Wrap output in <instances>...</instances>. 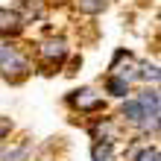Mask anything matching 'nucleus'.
I'll return each mask as SVG.
<instances>
[{
	"label": "nucleus",
	"mask_w": 161,
	"mask_h": 161,
	"mask_svg": "<svg viewBox=\"0 0 161 161\" xmlns=\"http://www.w3.org/2000/svg\"><path fill=\"white\" fill-rule=\"evenodd\" d=\"M35 64L24 53V47L18 41H0V76L9 85H21L32 76Z\"/></svg>",
	"instance_id": "nucleus-1"
},
{
	"label": "nucleus",
	"mask_w": 161,
	"mask_h": 161,
	"mask_svg": "<svg viewBox=\"0 0 161 161\" xmlns=\"http://www.w3.org/2000/svg\"><path fill=\"white\" fill-rule=\"evenodd\" d=\"M70 56V41L64 35H47L35 47V70L53 73L56 68H62Z\"/></svg>",
	"instance_id": "nucleus-2"
},
{
	"label": "nucleus",
	"mask_w": 161,
	"mask_h": 161,
	"mask_svg": "<svg viewBox=\"0 0 161 161\" xmlns=\"http://www.w3.org/2000/svg\"><path fill=\"white\" fill-rule=\"evenodd\" d=\"M64 106H68L73 114L91 117V114H103V111H106V97L85 85V88H73V91L64 94Z\"/></svg>",
	"instance_id": "nucleus-3"
},
{
	"label": "nucleus",
	"mask_w": 161,
	"mask_h": 161,
	"mask_svg": "<svg viewBox=\"0 0 161 161\" xmlns=\"http://www.w3.org/2000/svg\"><path fill=\"white\" fill-rule=\"evenodd\" d=\"M106 73H114V76L126 79L129 85L138 82V59H135V53L126 50V47H117L114 56H111V62H108V70Z\"/></svg>",
	"instance_id": "nucleus-4"
},
{
	"label": "nucleus",
	"mask_w": 161,
	"mask_h": 161,
	"mask_svg": "<svg viewBox=\"0 0 161 161\" xmlns=\"http://www.w3.org/2000/svg\"><path fill=\"white\" fill-rule=\"evenodd\" d=\"M85 129H88L91 141H117L120 132H123V123L117 117H97V114H91V120L85 123Z\"/></svg>",
	"instance_id": "nucleus-5"
},
{
	"label": "nucleus",
	"mask_w": 161,
	"mask_h": 161,
	"mask_svg": "<svg viewBox=\"0 0 161 161\" xmlns=\"http://www.w3.org/2000/svg\"><path fill=\"white\" fill-rule=\"evenodd\" d=\"M24 32H26V26L18 18V12L9 6H0V41H18Z\"/></svg>",
	"instance_id": "nucleus-6"
},
{
	"label": "nucleus",
	"mask_w": 161,
	"mask_h": 161,
	"mask_svg": "<svg viewBox=\"0 0 161 161\" xmlns=\"http://www.w3.org/2000/svg\"><path fill=\"white\" fill-rule=\"evenodd\" d=\"M12 9L24 21V26H32V24H38V21L47 18V0H18Z\"/></svg>",
	"instance_id": "nucleus-7"
},
{
	"label": "nucleus",
	"mask_w": 161,
	"mask_h": 161,
	"mask_svg": "<svg viewBox=\"0 0 161 161\" xmlns=\"http://www.w3.org/2000/svg\"><path fill=\"white\" fill-rule=\"evenodd\" d=\"M35 153V144L30 138L21 141H9V144H0V161H30Z\"/></svg>",
	"instance_id": "nucleus-8"
},
{
	"label": "nucleus",
	"mask_w": 161,
	"mask_h": 161,
	"mask_svg": "<svg viewBox=\"0 0 161 161\" xmlns=\"http://www.w3.org/2000/svg\"><path fill=\"white\" fill-rule=\"evenodd\" d=\"M147 114H144V108H141V103H138V97L135 94H129L126 100H120V111H117V120L123 123L126 129H135L141 120H144ZM161 117V114H158Z\"/></svg>",
	"instance_id": "nucleus-9"
},
{
	"label": "nucleus",
	"mask_w": 161,
	"mask_h": 161,
	"mask_svg": "<svg viewBox=\"0 0 161 161\" xmlns=\"http://www.w3.org/2000/svg\"><path fill=\"white\" fill-rule=\"evenodd\" d=\"M103 94H108L111 100H126L132 94V85L126 79L114 76V73H106V79H103Z\"/></svg>",
	"instance_id": "nucleus-10"
},
{
	"label": "nucleus",
	"mask_w": 161,
	"mask_h": 161,
	"mask_svg": "<svg viewBox=\"0 0 161 161\" xmlns=\"http://www.w3.org/2000/svg\"><path fill=\"white\" fill-rule=\"evenodd\" d=\"M138 82H144V85H158L161 82V68H158V62L153 59H138Z\"/></svg>",
	"instance_id": "nucleus-11"
},
{
	"label": "nucleus",
	"mask_w": 161,
	"mask_h": 161,
	"mask_svg": "<svg viewBox=\"0 0 161 161\" xmlns=\"http://www.w3.org/2000/svg\"><path fill=\"white\" fill-rule=\"evenodd\" d=\"M73 6H76L82 15L97 18V15H103V12H106V9L111 6V0H73Z\"/></svg>",
	"instance_id": "nucleus-12"
},
{
	"label": "nucleus",
	"mask_w": 161,
	"mask_h": 161,
	"mask_svg": "<svg viewBox=\"0 0 161 161\" xmlns=\"http://www.w3.org/2000/svg\"><path fill=\"white\" fill-rule=\"evenodd\" d=\"M114 158V141H94L91 144V161H111Z\"/></svg>",
	"instance_id": "nucleus-13"
},
{
	"label": "nucleus",
	"mask_w": 161,
	"mask_h": 161,
	"mask_svg": "<svg viewBox=\"0 0 161 161\" xmlns=\"http://www.w3.org/2000/svg\"><path fill=\"white\" fill-rule=\"evenodd\" d=\"M129 161H161V149H158V144H147V147H141Z\"/></svg>",
	"instance_id": "nucleus-14"
},
{
	"label": "nucleus",
	"mask_w": 161,
	"mask_h": 161,
	"mask_svg": "<svg viewBox=\"0 0 161 161\" xmlns=\"http://www.w3.org/2000/svg\"><path fill=\"white\" fill-rule=\"evenodd\" d=\"M12 129H15V123L9 120L6 114H0V144H6V138L12 135Z\"/></svg>",
	"instance_id": "nucleus-15"
},
{
	"label": "nucleus",
	"mask_w": 161,
	"mask_h": 161,
	"mask_svg": "<svg viewBox=\"0 0 161 161\" xmlns=\"http://www.w3.org/2000/svg\"><path fill=\"white\" fill-rule=\"evenodd\" d=\"M62 3H68V0H47V6H62Z\"/></svg>",
	"instance_id": "nucleus-16"
},
{
	"label": "nucleus",
	"mask_w": 161,
	"mask_h": 161,
	"mask_svg": "<svg viewBox=\"0 0 161 161\" xmlns=\"http://www.w3.org/2000/svg\"><path fill=\"white\" fill-rule=\"evenodd\" d=\"M32 161H56V158H47V155H41V158H32Z\"/></svg>",
	"instance_id": "nucleus-17"
}]
</instances>
